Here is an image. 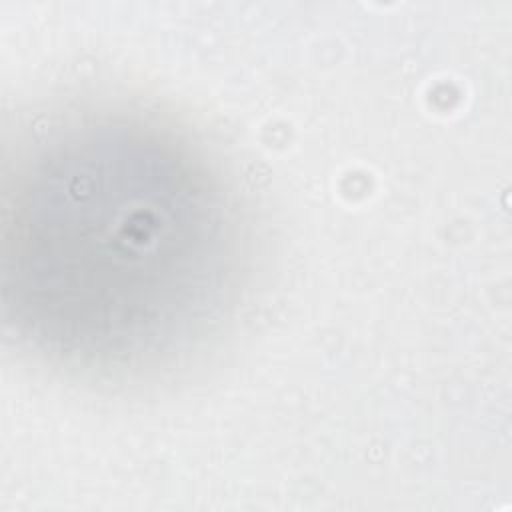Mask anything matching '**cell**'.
Instances as JSON below:
<instances>
[{"label":"cell","instance_id":"cell-1","mask_svg":"<svg viewBox=\"0 0 512 512\" xmlns=\"http://www.w3.org/2000/svg\"><path fill=\"white\" fill-rule=\"evenodd\" d=\"M6 322L34 354L100 374L158 366L224 318L240 220L220 176L174 132L68 120L6 178Z\"/></svg>","mask_w":512,"mask_h":512}]
</instances>
